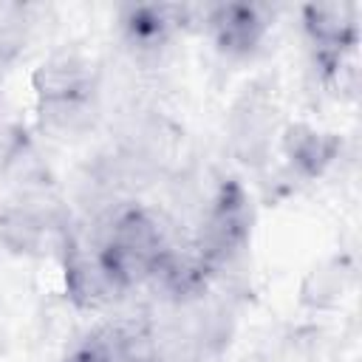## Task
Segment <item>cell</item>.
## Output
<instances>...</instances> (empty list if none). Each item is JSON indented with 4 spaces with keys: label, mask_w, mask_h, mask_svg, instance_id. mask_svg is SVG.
Returning a JSON list of instances; mask_svg holds the SVG:
<instances>
[{
    "label": "cell",
    "mask_w": 362,
    "mask_h": 362,
    "mask_svg": "<svg viewBox=\"0 0 362 362\" xmlns=\"http://www.w3.org/2000/svg\"><path fill=\"white\" fill-rule=\"evenodd\" d=\"M34 88L40 102H65V99H93L96 79L90 65L79 54H54L34 74Z\"/></svg>",
    "instance_id": "1"
},
{
    "label": "cell",
    "mask_w": 362,
    "mask_h": 362,
    "mask_svg": "<svg viewBox=\"0 0 362 362\" xmlns=\"http://www.w3.org/2000/svg\"><path fill=\"white\" fill-rule=\"evenodd\" d=\"M206 23H209V31L218 48L232 57L249 54L263 40L266 25H269L260 6H238V3L206 8Z\"/></svg>",
    "instance_id": "2"
},
{
    "label": "cell",
    "mask_w": 362,
    "mask_h": 362,
    "mask_svg": "<svg viewBox=\"0 0 362 362\" xmlns=\"http://www.w3.org/2000/svg\"><path fill=\"white\" fill-rule=\"evenodd\" d=\"M232 144L240 161H263L272 144V113L263 96L246 93L232 116Z\"/></svg>",
    "instance_id": "3"
},
{
    "label": "cell",
    "mask_w": 362,
    "mask_h": 362,
    "mask_svg": "<svg viewBox=\"0 0 362 362\" xmlns=\"http://www.w3.org/2000/svg\"><path fill=\"white\" fill-rule=\"evenodd\" d=\"M280 147H283V156L291 173H297L300 178H314L337 158L339 141L331 133H320L317 127L291 124Z\"/></svg>",
    "instance_id": "4"
},
{
    "label": "cell",
    "mask_w": 362,
    "mask_h": 362,
    "mask_svg": "<svg viewBox=\"0 0 362 362\" xmlns=\"http://www.w3.org/2000/svg\"><path fill=\"white\" fill-rule=\"evenodd\" d=\"M42 235H45V223L28 206L8 209L0 218V238L14 252H31V249H37L40 240H42Z\"/></svg>",
    "instance_id": "5"
}]
</instances>
